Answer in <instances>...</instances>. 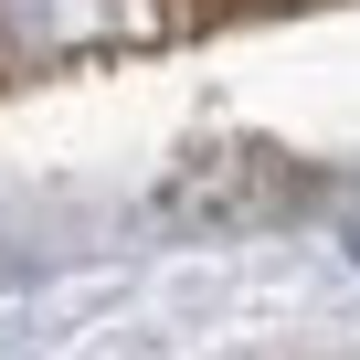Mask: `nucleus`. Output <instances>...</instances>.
I'll use <instances>...</instances> for the list:
<instances>
[{"label":"nucleus","instance_id":"f257e3e1","mask_svg":"<svg viewBox=\"0 0 360 360\" xmlns=\"http://www.w3.org/2000/svg\"><path fill=\"white\" fill-rule=\"evenodd\" d=\"M349 255H360V223H349Z\"/></svg>","mask_w":360,"mask_h":360}]
</instances>
